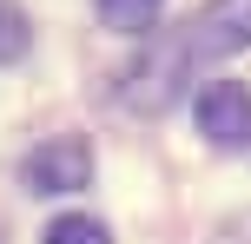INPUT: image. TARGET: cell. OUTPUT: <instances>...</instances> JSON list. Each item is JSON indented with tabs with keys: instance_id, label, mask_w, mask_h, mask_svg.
Here are the masks:
<instances>
[{
	"instance_id": "6da1fadb",
	"label": "cell",
	"mask_w": 251,
	"mask_h": 244,
	"mask_svg": "<svg viewBox=\"0 0 251 244\" xmlns=\"http://www.w3.org/2000/svg\"><path fill=\"white\" fill-rule=\"evenodd\" d=\"M245 46H251V0H205L192 20L165 26V33H152L146 46H139V60L126 66L119 99L132 106V112H165L205 66L231 60V53H245Z\"/></svg>"
},
{
	"instance_id": "277c9868",
	"label": "cell",
	"mask_w": 251,
	"mask_h": 244,
	"mask_svg": "<svg viewBox=\"0 0 251 244\" xmlns=\"http://www.w3.org/2000/svg\"><path fill=\"white\" fill-rule=\"evenodd\" d=\"M100 20L113 26V33H146V26L159 20V0H100Z\"/></svg>"
},
{
	"instance_id": "7a4b0ae2",
	"label": "cell",
	"mask_w": 251,
	"mask_h": 244,
	"mask_svg": "<svg viewBox=\"0 0 251 244\" xmlns=\"http://www.w3.org/2000/svg\"><path fill=\"white\" fill-rule=\"evenodd\" d=\"M93 178V145L86 139H47L20 158V185L40 198H60V192H86Z\"/></svg>"
},
{
	"instance_id": "5b68a950",
	"label": "cell",
	"mask_w": 251,
	"mask_h": 244,
	"mask_svg": "<svg viewBox=\"0 0 251 244\" xmlns=\"http://www.w3.org/2000/svg\"><path fill=\"white\" fill-rule=\"evenodd\" d=\"M47 244H113V238H106V224H100V218H86V211H66V218H53V224H47Z\"/></svg>"
},
{
	"instance_id": "3957f363",
	"label": "cell",
	"mask_w": 251,
	"mask_h": 244,
	"mask_svg": "<svg viewBox=\"0 0 251 244\" xmlns=\"http://www.w3.org/2000/svg\"><path fill=\"white\" fill-rule=\"evenodd\" d=\"M199 132L212 145H225V152L251 145V86L245 79H212L199 92Z\"/></svg>"
},
{
	"instance_id": "8992f818",
	"label": "cell",
	"mask_w": 251,
	"mask_h": 244,
	"mask_svg": "<svg viewBox=\"0 0 251 244\" xmlns=\"http://www.w3.org/2000/svg\"><path fill=\"white\" fill-rule=\"evenodd\" d=\"M26 40H33V26H26V13L13 7V0H0V66H13L26 53Z\"/></svg>"
}]
</instances>
